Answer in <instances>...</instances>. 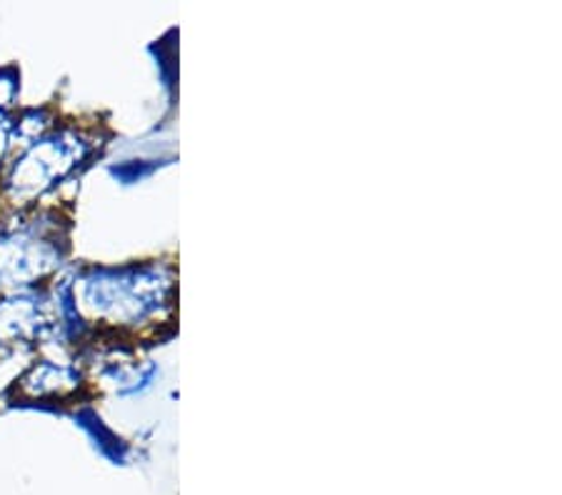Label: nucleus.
<instances>
[{"label":"nucleus","instance_id":"nucleus-3","mask_svg":"<svg viewBox=\"0 0 562 495\" xmlns=\"http://www.w3.org/2000/svg\"><path fill=\"white\" fill-rule=\"evenodd\" d=\"M48 328L43 305L31 295H13L0 301V344H21V340H35Z\"/></svg>","mask_w":562,"mask_h":495},{"label":"nucleus","instance_id":"nucleus-2","mask_svg":"<svg viewBox=\"0 0 562 495\" xmlns=\"http://www.w3.org/2000/svg\"><path fill=\"white\" fill-rule=\"evenodd\" d=\"M56 263V243L35 225L0 236V291L38 281Z\"/></svg>","mask_w":562,"mask_h":495},{"label":"nucleus","instance_id":"nucleus-1","mask_svg":"<svg viewBox=\"0 0 562 495\" xmlns=\"http://www.w3.org/2000/svg\"><path fill=\"white\" fill-rule=\"evenodd\" d=\"M83 153L86 143L68 133L43 138L13 166L11 176L5 180L8 193L15 201H29L33 195H41L50 185H56V180L68 176L70 168L83 158Z\"/></svg>","mask_w":562,"mask_h":495},{"label":"nucleus","instance_id":"nucleus-5","mask_svg":"<svg viewBox=\"0 0 562 495\" xmlns=\"http://www.w3.org/2000/svg\"><path fill=\"white\" fill-rule=\"evenodd\" d=\"M15 98V78L11 74H0V113L13 103Z\"/></svg>","mask_w":562,"mask_h":495},{"label":"nucleus","instance_id":"nucleus-4","mask_svg":"<svg viewBox=\"0 0 562 495\" xmlns=\"http://www.w3.org/2000/svg\"><path fill=\"white\" fill-rule=\"evenodd\" d=\"M78 375L70 368L41 363L23 378V391L33 398H45V395H63L76 389Z\"/></svg>","mask_w":562,"mask_h":495}]
</instances>
